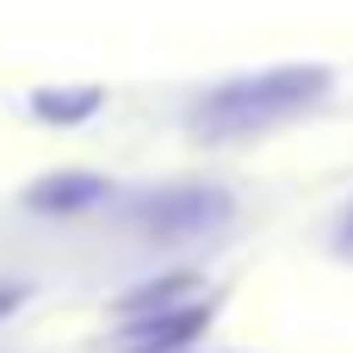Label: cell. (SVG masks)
<instances>
[{
	"mask_svg": "<svg viewBox=\"0 0 353 353\" xmlns=\"http://www.w3.org/2000/svg\"><path fill=\"white\" fill-rule=\"evenodd\" d=\"M205 323H211V310H205V304H192V310H180V316H155V323H137V329H130V347H137V353L186 347Z\"/></svg>",
	"mask_w": 353,
	"mask_h": 353,
	"instance_id": "3957f363",
	"label": "cell"
},
{
	"mask_svg": "<svg viewBox=\"0 0 353 353\" xmlns=\"http://www.w3.org/2000/svg\"><path fill=\"white\" fill-rule=\"evenodd\" d=\"M223 211H230V199L211 192V186H168V192H149L137 205V223L149 236H168L174 242V236H199V230L223 223Z\"/></svg>",
	"mask_w": 353,
	"mask_h": 353,
	"instance_id": "7a4b0ae2",
	"label": "cell"
},
{
	"mask_svg": "<svg viewBox=\"0 0 353 353\" xmlns=\"http://www.w3.org/2000/svg\"><path fill=\"white\" fill-rule=\"evenodd\" d=\"M335 248L353 261V205H347V217H341V230H335Z\"/></svg>",
	"mask_w": 353,
	"mask_h": 353,
	"instance_id": "5b68a950",
	"label": "cell"
},
{
	"mask_svg": "<svg viewBox=\"0 0 353 353\" xmlns=\"http://www.w3.org/2000/svg\"><path fill=\"white\" fill-rule=\"evenodd\" d=\"M335 87L329 68H310V62H292V68H267V74H242V81H223L217 93H205L192 105V130L223 143V137H254V130H273L285 118H298L304 105H316L323 93Z\"/></svg>",
	"mask_w": 353,
	"mask_h": 353,
	"instance_id": "6da1fadb",
	"label": "cell"
},
{
	"mask_svg": "<svg viewBox=\"0 0 353 353\" xmlns=\"http://www.w3.org/2000/svg\"><path fill=\"white\" fill-rule=\"evenodd\" d=\"M12 304H19V292H6V285H0V316H6Z\"/></svg>",
	"mask_w": 353,
	"mask_h": 353,
	"instance_id": "8992f818",
	"label": "cell"
},
{
	"mask_svg": "<svg viewBox=\"0 0 353 353\" xmlns=\"http://www.w3.org/2000/svg\"><path fill=\"white\" fill-rule=\"evenodd\" d=\"M31 199H37V205H62V211H74L81 199H99V180H87V174H68V186H37Z\"/></svg>",
	"mask_w": 353,
	"mask_h": 353,
	"instance_id": "277c9868",
	"label": "cell"
}]
</instances>
